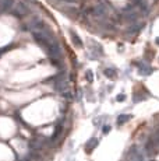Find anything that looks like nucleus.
Returning <instances> with one entry per match:
<instances>
[{
    "label": "nucleus",
    "mask_w": 159,
    "mask_h": 161,
    "mask_svg": "<svg viewBox=\"0 0 159 161\" xmlns=\"http://www.w3.org/2000/svg\"><path fill=\"white\" fill-rule=\"evenodd\" d=\"M46 51H48V53L50 55V58H54V59H60V58H62V49H60V46H59V43L56 42V41L50 43Z\"/></svg>",
    "instance_id": "f257e3e1"
},
{
    "label": "nucleus",
    "mask_w": 159,
    "mask_h": 161,
    "mask_svg": "<svg viewBox=\"0 0 159 161\" xmlns=\"http://www.w3.org/2000/svg\"><path fill=\"white\" fill-rule=\"evenodd\" d=\"M28 7H26L22 1H20V3H17L16 6H14V9L11 10V13L14 14L16 17H22V16H25V14H28Z\"/></svg>",
    "instance_id": "f03ea898"
},
{
    "label": "nucleus",
    "mask_w": 159,
    "mask_h": 161,
    "mask_svg": "<svg viewBox=\"0 0 159 161\" xmlns=\"http://www.w3.org/2000/svg\"><path fill=\"white\" fill-rule=\"evenodd\" d=\"M91 13H92L94 17H103L106 14V7L103 4H98L91 10Z\"/></svg>",
    "instance_id": "7ed1b4c3"
},
{
    "label": "nucleus",
    "mask_w": 159,
    "mask_h": 161,
    "mask_svg": "<svg viewBox=\"0 0 159 161\" xmlns=\"http://www.w3.org/2000/svg\"><path fill=\"white\" fill-rule=\"evenodd\" d=\"M1 13H4V11H11L14 9V0H1Z\"/></svg>",
    "instance_id": "20e7f679"
},
{
    "label": "nucleus",
    "mask_w": 159,
    "mask_h": 161,
    "mask_svg": "<svg viewBox=\"0 0 159 161\" xmlns=\"http://www.w3.org/2000/svg\"><path fill=\"white\" fill-rule=\"evenodd\" d=\"M42 142H41V140H34V142H32L31 143V149H34V150H38V149H41V147H42Z\"/></svg>",
    "instance_id": "39448f33"
},
{
    "label": "nucleus",
    "mask_w": 159,
    "mask_h": 161,
    "mask_svg": "<svg viewBox=\"0 0 159 161\" xmlns=\"http://www.w3.org/2000/svg\"><path fill=\"white\" fill-rule=\"evenodd\" d=\"M96 143H98V140H96V139H91L90 142H88V144H87V150L91 151L96 146Z\"/></svg>",
    "instance_id": "423d86ee"
},
{
    "label": "nucleus",
    "mask_w": 159,
    "mask_h": 161,
    "mask_svg": "<svg viewBox=\"0 0 159 161\" xmlns=\"http://www.w3.org/2000/svg\"><path fill=\"white\" fill-rule=\"evenodd\" d=\"M140 73L141 74H149L151 73V67H148V66H140Z\"/></svg>",
    "instance_id": "0eeeda50"
},
{
    "label": "nucleus",
    "mask_w": 159,
    "mask_h": 161,
    "mask_svg": "<svg viewBox=\"0 0 159 161\" xmlns=\"http://www.w3.org/2000/svg\"><path fill=\"white\" fill-rule=\"evenodd\" d=\"M71 37H73V41H74V43H75V45H77V46H82V42L80 41L78 35H75L74 32H71Z\"/></svg>",
    "instance_id": "6e6552de"
},
{
    "label": "nucleus",
    "mask_w": 159,
    "mask_h": 161,
    "mask_svg": "<svg viewBox=\"0 0 159 161\" xmlns=\"http://www.w3.org/2000/svg\"><path fill=\"white\" fill-rule=\"evenodd\" d=\"M130 118H131L130 115H122V116H119V119H117V121H119V123H124V122H126V121H128Z\"/></svg>",
    "instance_id": "1a4fd4ad"
},
{
    "label": "nucleus",
    "mask_w": 159,
    "mask_h": 161,
    "mask_svg": "<svg viewBox=\"0 0 159 161\" xmlns=\"http://www.w3.org/2000/svg\"><path fill=\"white\" fill-rule=\"evenodd\" d=\"M105 74L107 76V77H115V76H116V74H115V70H113V69H106L105 70Z\"/></svg>",
    "instance_id": "9d476101"
},
{
    "label": "nucleus",
    "mask_w": 159,
    "mask_h": 161,
    "mask_svg": "<svg viewBox=\"0 0 159 161\" xmlns=\"http://www.w3.org/2000/svg\"><path fill=\"white\" fill-rule=\"evenodd\" d=\"M60 133H62V126L57 125V126H56V132H54V137H53V139H57L59 136H60Z\"/></svg>",
    "instance_id": "9b49d317"
},
{
    "label": "nucleus",
    "mask_w": 159,
    "mask_h": 161,
    "mask_svg": "<svg viewBox=\"0 0 159 161\" xmlns=\"http://www.w3.org/2000/svg\"><path fill=\"white\" fill-rule=\"evenodd\" d=\"M87 79H88V81H92V71H91V70H88V71H87Z\"/></svg>",
    "instance_id": "f8f14e48"
},
{
    "label": "nucleus",
    "mask_w": 159,
    "mask_h": 161,
    "mask_svg": "<svg viewBox=\"0 0 159 161\" xmlns=\"http://www.w3.org/2000/svg\"><path fill=\"white\" fill-rule=\"evenodd\" d=\"M124 100V95H119L117 97V101H123Z\"/></svg>",
    "instance_id": "ddd939ff"
},
{
    "label": "nucleus",
    "mask_w": 159,
    "mask_h": 161,
    "mask_svg": "<svg viewBox=\"0 0 159 161\" xmlns=\"http://www.w3.org/2000/svg\"><path fill=\"white\" fill-rule=\"evenodd\" d=\"M63 1H67V3H75L77 0H63Z\"/></svg>",
    "instance_id": "4468645a"
},
{
    "label": "nucleus",
    "mask_w": 159,
    "mask_h": 161,
    "mask_svg": "<svg viewBox=\"0 0 159 161\" xmlns=\"http://www.w3.org/2000/svg\"><path fill=\"white\" fill-rule=\"evenodd\" d=\"M155 42H156V45H159V37L156 38V39H155Z\"/></svg>",
    "instance_id": "2eb2a0df"
}]
</instances>
